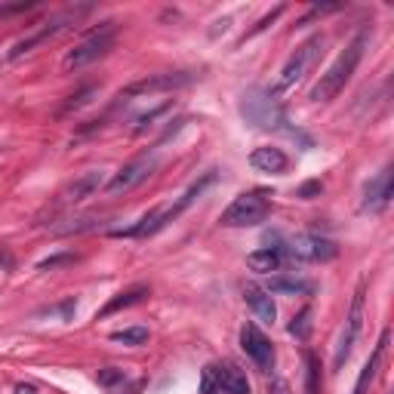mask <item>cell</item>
<instances>
[{"instance_id":"cell-1","label":"cell","mask_w":394,"mask_h":394,"mask_svg":"<svg viewBox=\"0 0 394 394\" xmlns=\"http://www.w3.org/2000/svg\"><path fill=\"white\" fill-rule=\"evenodd\" d=\"M367 40H370V34L361 31L345 49H342L339 56H336V62L324 71V74H320V81L311 87V92H308V99H311V102H329V99H336L342 90H345V83L351 81V74H354L357 62L363 59Z\"/></svg>"},{"instance_id":"cell-2","label":"cell","mask_w":394,"mask_h":394,"mask_svg":"<svg viewBox=\"0 0 394 394\" xmlns=\"http://www.w3.org/2000/svg\"><path fill=\"white\" fill-rule=\"evenodd\" d=\"M320 53H324V34H314V38H308L305 44H299L296 53H293L290 59H286V65L281 68V77H277V83H274V90H271V96L281 99L284 92H290V90L308 74V71L318 65Z\"/></svg>"},{"instance_id":"cell-3","label":"cell","mask_w":394,"mask_h":394,"mask_svg":"<svg viewBox=\"0 0 394 394\" xmlns=\"http://www.w3.org/2000/svg\"><path fill=\"white\" fill-rule=\"evenodd\" d=\"M240 114L259 130H281L286 124L281 99L271 96V90H249L240 102Z\"/></svg>"},{"instance_id":"cell-4","label":"cell","mask_w":394,"mask_h":394,"mask_svg":"<svg viewBox=\"0 0 394 394\" xmlns=\"http://www.w3.org/2000/svg\"><path fill=\"white\" fill-rule=\"evenodd\" d=\"M268 213H271L268 195H262V191H247V195L231 200V206L222 213L219 222L222 225H228V228H249V225L265 222Z\"/></svg>"},{"instance_id":"cell-5","label":"cell","mask_w":394,"mask_h":394,"mask_svg":"<svg viewBox=\"0 0 394 394\" xmlns=\"http://www.w3.org/2000/svg\"><path fill=\"white\" fill-rule=\"evenodd\" d=\"M90 13V6H71V10H62L59 16H53V19H47V22H40V28L34 34H28V38H22L19 44H13L10 49V59H19V56H25V53H31L34 47H40V44H47L49 38H56L59 31H65L68 25H74L81 16H87Z\"/></svg>"},{"instance_id":"cell-6","label":"cell","mask_w":394,"mask_h":394,"mask_svg":"<svg viewBox=\"0 0 394 394\" xmlns=\"http://www.w3.org/2000/svg\"><path fill=\"white\" fill-rule=\"evenodd\" d=\"M114 22H105L99 31H92L83 44H77L71 53L65 56V68L68 71H77V68H87V65H92L96 59H102L105 53L114 47Z\"/></svg>"},{"instance_id":"cell-7","label":"cell","mask_w":394,"mask_h":394,"mask_svg":"<svg viewBox=\"0 0 394 394\" xmlns=\"http://www.w3.org/2000/svg\"><path fill=\"white\" fill-rule=\"evenodd\" d=\"M284 259L293 262H329L336 259V243L327 238H318V234H299L296 240H290L286 247H281Z\"/></svg>"},{"instance_id":"cell-8","label":"cell","mask_w":394,"mask_h":394,"mask_svg":"<svg viewBox=\"0 0 394 394\" xmlns=\"http://www.w3.org/2000/svg\"><path fill=\"white\" fill-rule=\"evenodd\" d=\"M363 329V286H357L354 299H351V311H348V320H345V329H342L339 336V345H336V357H333V367L342 370L351 354V348H354L357 336H361Z\"/></svg>"},{"instance_id":"cell-9","label":"cell","mask_w":394,"mask_h":394,"mask_svg":"<svg viewBox=\"0 0 394 394\" xmlns=\"http://www.w3.org/2000/svg\"><path fill=\"white\" fill-rule=\"evenodd\" d=\"M154 167H157V157L154 154L136 157V161H130L126 167H120L117 173L111 176V182L105 185V191H108V195H126V191H133L136 185L145 182V179L151 176Z\"/></svg>"},{"instance_id":"cell-10","label":"cell","mask_w":394,"mask_h":394,"mask_svg":"<svg viewBox=\"0 0 394 394\" xmlns=\"http://www.w3.org/2000/svg\"><path fill=\"white\" fill-rule=\"evenodd\" d=\"M240 348L247 351V357L262 372H268L271 367H274V345H271V339L256 324H243V329H240Z\"/></svg>"},{"instance_id":"cell-11","label":"cell","mask_w":394,"mask_h":394,"mask_svg":"<svg viewBox=\"0 0 394 394\" xmlns=\"http://www.w3.org/2000/svg\"><path fill=\"white\" fill-rule=\"evenodd\" d=\"M195 81L191 71H173V74H154V77H145V81H136L124 90V96H154V92H173V90H182Z\"/></svg>"},{"instance_id":"cell-12","label":"cell","mask_w":394,"mask_h":394,"mask_svg":"<svg viewBox=\"0 0 394 394\" xmlns=\"http://www.w3.org/2000/svg\"><path fill=\"white\" fill-rule=\"evenodd\" d=\"M394 195V173L391 167H385L376 179H370V185L363 188V213H385Z\"/></svg>"},{"instance_id":"cell-13","label":"cell","mask_w":394,"mask_h":394,"mask_svg":"<svg viewBox=\"0 0 394 394\" xmlns=\"http://www.w3.org/2000/svg\"><path fill=\"white\" fill-rule=\"evenodd\" d=\"M102 185H105V173L90 170V173H83L81 179H74V182L62 191V204H81V200H87V197L96 195Z\"/></svg>"},{"instance_id":"cell-14","label":"cell","mask_w":394,"mask_h":394,"mask_svg":"<svg viewBox=\"0 0 394 394\" xmlns=\"http://www.w3.org/2000/svg\"><path fill=\"white\" fill-rule=\"evenodd\" d=\"M243 299H247V305L253 308V314L265 324H274L277 318V308H274V299H271V293L265 290V286H256V284H247L243 286Z\"/></svg>"},{"instance_id":"cell-15","label":"cell","mask_w":394,"mask_h":394,"mask_svg":"<svg viewBox=\"0 0 394 394\" xmlns=\"http://www.w3.org/2000/svg\"><path fill=\"white\" fill-rule=\"evenodd\" d=\"M249 163H253V167L259 170V173L281 176V173H286V167H290V157H286L281 148L265 145V148H256V151L249 154Z\"/></svg>"},{"instance_id":"cell-16","label":"cell","mask_w":394,"mask_h":394,"mask_svg":"<svg viewBox=\"0 0 394 394\" xmlns=\"http://www.w3.org/2000/svg\"><path fill=\"white\" fill-rule=\"evenodd\" d=\"M265 290L274 293V296H311V293H314V284L305 281V277L277 274V277H271Z\"/></svg>"},{"instance_id":"cell-17","label":"cell","mask_w":394,"mask_h":394,"mask_svg":"<svg viewBox=\"0 0 394 394\" xmlns=\"http://www.w3.org/2000/svg\"><path fill=\"white\" fill-rule=\"evenodd\" d=\"M145 296H148V286H145V284H139V286H130V290L117 293V296H114L111 302H108V305L102 308V311L96 314V318H111V314L124 311V308H133V305L145 302Z\"/></svg>"},{"instance_id":"cell-18","label":"cell","mask_w":394,"mask_h":394,"mask_svg":"<svg viewBox=\"0 0 394 394\" xmlns=\"http://www.w3.org/2000/svg\"><path fill=\"white\" fill-rule=\"evenodd\" d=\"M284 253H281V247H265V249H256V253H249L247 256V265L253 271H259V274H271V271H281V265H284Z\"/></svg>"},{"instance_id":"cell-19","label":"cell","mask_w":394,"mask_h":394,"mask_svg":"<svg viewBox=\"0 0 394 394\" xmlns=\"http://www.w3.org/2000/svg\"><path fill=\"white\" fill-rule=\"evenodd\" d=\"M385 345H388V329L382 333V339H379V345L372 348V354H370V361L363 363V370H361V376H357V382H354V391L351 394H367V385L372 382V376H376V370H379V363H382V354H385Z\"/></svg>"},{"instance_id":"cell-20","label":"cell","mask_w":394,"mask_h":394,"mask_svg":"<svg viewBox=\"0 0 394 394\" xmlns=\"http://www.w3.org/2000/svg\"><path fill=\"white\" fill-rule=\"evenodd\" d=\"M222 382H225L228 394H249L247 376H243V370L234 367V363H225V367H222Z\"/></svg>"},{"instance_id":"cell-21","label":"cell","mask_w":394,"mask_h":394,"mask_svg":"<svg viewBox=\"0 0 394 394\" xmlns=\"http://www.w3.org/2000/svg\"><path fill=\"white\" fill-rule=\"evenodd\" d=\"M200 394H228L225 391V382H222V367L210 363L200 372Z\"/></svg>"},{"instance_id":"cell-22","label":"cell","mask_w":394,"mask_h":394,"mask_svg":"<svg viewBox=\"0 0 394 394\" xmlns=\"http://www.w3.org/2000/svg\"><path fill=\"white\" fill-rule=\"evenodd\" d=\"M305 394H320V361L311 351L305 354Z\"/></svg>"},{"instance_id":"cell-23","label":"cell","mask_w":394,"mask_h":394,"mask_svg":"<svg viewBox=\"0 0 394 394\" xmlns=\"http://www.w3.org/2000/svg\"><path fill=\"white\" fill-rule=\"evenodd\" d=\"M111 342H120V345H145L148 342V327H126L111 333Z\"/></svg>"},{"instance_id":"cell-24","label":"cell","mask_w":394,"mask_h":394,"mask_svg":"<svg viewBox=\"0 0 394 394\" xmlns=\"http://www.w3.org/2000/svg\"><path fill=\"white\" fill-rule=\"evenodd\" d=\"M99 385H102V388H108V391H117V388H124V385H126V376H124V370H114V367H105V370H99Z\"/></svg>"},{"instance_id":"cell-25","label":"cell","mask_w":394,"mask_h":394,"mask_svg":"<svg viewBox=\"0 0 394 394\" xmlns=\"http://www.w3.org/2000/svg\"><path fill=\"white\" fill-rule=\"evenodd\" d=\"M308 333H311V308H302V311L293 318L290 324V336H296V339H308Z\"/></svg>"},{"instance_id":"cell-26","label":"cell","mask_w":394,"mask_h":394,"mask_svg":"<svg viewBox=\"0 0 394 394\" xmlns=\"http://www.w3.org/2000/svg\"><path fill=\"white\" fill-rule=\"evenodd\" d=\"M170 108H173V105L170 102H163V105H157V108H151V111H145V114H139V117H136V126H133V133H145L148 126L154 124L157 117H161V114H167Z\"/></svg>"},{"instance_id":"cell-27","label":"cell","mask_w":394,"mask_h":394,"mask_svg":"<svg viewBox=\"0 0 394 394\" xmlns=\"http://www.w3.org/2000/svg\"><path fill=\"white\" fill-rule=\"evenodd\" d=\"M96 92H99V87H87V90H81V92H77V96H71V99H68V105H65V108H62V114L77 111V108H83V105H90Z\"/></svg>"},{"instance_id":"cell-28","label":"cell","mask_w":394,"mask_h":394,"mask_svg":"<svg viewBox=\"0 0 394 394\" xmlns=\"http://www.w3.org/2000/svg\"><path fill=\"white\" fill-rule=\"evenodd\" d=\"M71 262H74V256H71V253H65V256H49V259H44L38 268L47 271V268H59V265H71Z\"/></svg>"},{"instance_id":"cell-29","label":"cell","mask_w":394,"mask_h":394,"mask_svg":"<svg viewBox=\"0 0 394 394\" xmlns=\"http://www.w3.org/2000/svg\"><path fill=\"white\" fill-rule=\"evenodd\" d=\"M320 191H324V185H320V182H305V185H302V188H299V191H296V195H299V197H302V200H311V197H318V195H320Z\"/></svg>"},{"instance_id":"cell-30","label":"cell","mask_w":394,"mask_h":394,"mask_svg":"<svg viewBox=\"0 0 394 394\" xmlns=\"http://www.w3.org/2000/svg\"><path fill=\"white\" fill-rule=\"evenodd\" d=\"M268 394H293L290 391V382H286V379H281V376H274L268 382Z\"/></svg>"},{"instance_id":"cell-31","label":"cell","mask_w":394,"mask_h":394,"mask_svg":"<svg viewBox=\"0 0 394 394\" xmlns=\"http://www.w3.org/2000/svg\"><path fill=\"white\" fill-rule=\"evenodd\" d=\"M74 308H77V302H74V299H68V302H62L59 308H56V311H59V314H62V318H65V320H68V318H71V311H74Z\"/></svg>"},{"instance_id":"cell-32","label":"cell","mask_w":394,"mask_h":394,"mask_svg":"<svg viewBox=\"0 0 394 394\" xmlns=\"http://www.w3.org/2000/svg\"><path fill=\"white\" fill-rule=\"evenodd\" d=\"M16 394H38L34 385H16Z\"/></svg>"},{"instance_id":"cell-33","label":"cell","mask_w":394,"mask_h":394,"mask_svg":"<svg viewBox=\"0 0 394 394\" xmlns=\"http://www.w3.org/2000/svg\"><path fill=\"white\" fill-rule=\"evenodd\" d=\"M3 265H10V256H0V268H3Z\"/></svg>"}]
</instances>
